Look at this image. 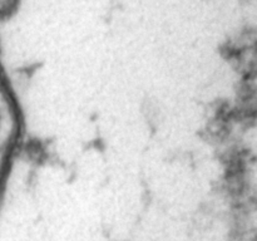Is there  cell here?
Segmentation results:
<instances>
[{
  "mask_svg": "<svg viewBox=\"0 0 257 241\" xmlns=\"http://www.w3.org/2000/svg\"><path fill=\"white\" fill-rule=\"evenodd\" d=\"M15 138V112L0 82V180Z\"/></svg>",
  "mask_w": 257,
  "mask_h": 241,
  "instance_id": "1",
  "label": "cell"
}]
</instances>
